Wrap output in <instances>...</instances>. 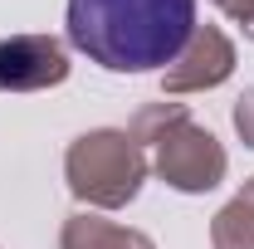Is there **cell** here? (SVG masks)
Segmentation results:
<instances>
[{"label":"cell","mask_w":254,"mask_h":249,"mask_svg":"<svg viewBox=\"0 0 254 249\" xmlns=\"http://www.w3.org/2000/svg\"><path fill=\"white\" fill-rule=\"evenodd\" d=\"M68 78V49L54 34H10L0 39V93H39Z\"/></svg>","instance_id":"cell-5"},{"label":"cell","mask_w":254,"mask_h":249,"mask_svg":"<svg viewBox=\"0 0 254 249\" xmlns=\"http://www.w3.org/2000/svg\"><path fill=\"white\" fill-rule=\"evenodd\" d=\"M59 249H157V245H152V235H142L132 225H113V220H103V215L78 210V215L64 220Z\"/></svg>","instance_id":"cell-6"},{"label":"cell","mask_w":254,"mask_h":249,"mask_svg":"<svg viewBox=\"0 0 254 249\" xmlns=\"http://www.w3.org/2000/svg\"><path fill=\"white\" fill-rule=\"evenodd\" d=\"M235 132L245 137V147H254V88H245L235 103Z\"/></svg>","instance_id":"cell-9"},{"label":"cell","mask_w":254,"mask_h":249,"mask_svg":"<svg viewBox=\"0 0 254 249\" xmlns=\"http://www.w3.org/2000/svg\"><path fill=\"white\" fill-rule=\"evenodd\" d=\"M195 34V0H68V44L108 73L166 68Z\"/></svg>","instance_id":"cell-1"},{"label":"cell","mask_w":254,"mask_h":249,"mask_svg":"<svg viewBox=\"0 0 254 249\" xmlns=\"http://www.w3.org/2000/svg\"><path fill=\"white\" fill-rule=\"evenodd\" d=\"M215 5H220L230 20H240V25H245V34L254 39V0H215Z\"/></svg>","instance_id":"cell-10"},{"label":"cell","mask_w":254,"mask_h":249,"mask_svg":"<svg viewBox=\"0 0 254 249\" xmlns=\"http://www.w3.org/2000/svg\"><path fill=\"white\" fill-rule=\"evenodd\" d=\"M210 245L215 249H254V176L245 190L210 220Z\"/></svg>","instance_id":"cell-7"},{"label":"cell","mask_w":254,"mask_h":249,"mask_svg":"<svg viewBox=\"0 0 254 249\" xmlns=\"http://www.w3.org/2000/svg\"><path fill=\"white\" fill-rule=\"evenodd\" d=\"M186 103H147V108H137V118H132V142H142V147H157L161 137L171 132L176 123H186Z\"/></svg>","instance_id":"cell-8"},{"label":"cell","mask_w":254,"mask_h":249,"mask_svg":"<svg viewBox=\"0 0 254 249\" xmlns=\"http://www.w3.org/2000/svg\"><path fill=\"white\" fill-rule=\"evenodd\" d=\"M225 166H230V156H225L220 137H215L210 127H200L195 118L176 123L157 142V176L171 190L205 195V190H215L225 181Z\"/></svg>","instance_id":"cell-3"},{"label":"cell","mask_w":254,"mask_h":249,"mask_svg":"<svg viewBox=\"0 0 254 249\" xmlns=\"http://www.w3.org/2000/svg\"><path fill=\"white\" fill-rule=\"evenodd\" d=\"M147 171V147L132 142V132L123 127H93L64 152V181L93 210H123L127 200H137Z\"/></svg>","instance_id":"cell-2"},{"label":"cell","mask_w":254,"mask_h":249,"mask_svg":"<svg viewBox=\"0 0 254 249\" xmlns=\"http://www.w3.org/2000/svg\"><path fill=\"white\" fill-rule=\"evenodd\" d=\"M235 73V39L215 25H195V34L186 39V49L166 63L161 73V93H210Z\"/></svg>","instance_id":"cell-4"}]
</instances>
